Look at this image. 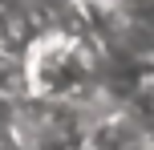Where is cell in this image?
Here are the masks:
<instances>
[{"instance_id":"cell-1","label":"cell","mask_w":154,"mask_h":150,"mask_svg":"<svg viewBox=\"0 0 154 150\" xmlns=\"http://www.w3.org/2000/svg\"><path fill=\"white\" fill-rule=\"evenodd\" d=\"M81 8H97V4H106V0H77Z\"/></svg>"}]
</instances>
